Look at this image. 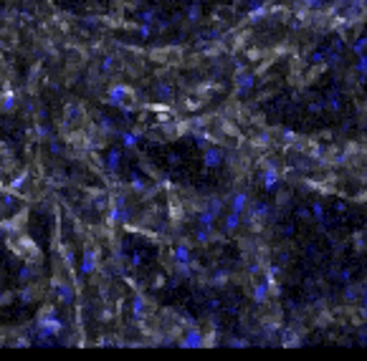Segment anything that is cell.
<instances>
[{"label": "cell", "mask_w": 367, "mask_h": 361, "mask_svg": "<svg viewBox=\"0 0 367 361\" xmlns=\"http://www.w3.org/2000/svg\"><path fill=\"white\" fill-rule=\"evenodd\" d=\"M253 298L258 300V303H261V300H266V298H269V283H266V280L256 285V291H253Z\"/></svg>", "instance_id": "obj_7"}, {"label": "cell", "mask_w": 367, "mask_h": 361, "mask_svg": "<svg viewBox=\"0 0 367 361\" xmlns=\"http://www.w3.org/2000/svg\"><path fill=\"white\" fill-rule=\"evenodd\" d=\"M251 88H253V76H251V73H241V76H238V91L248 94Z\"/></svg>", "instance_id": "obj_5"}, {"label": "cell", "mask_w": 367, "mask_h": 361, "mask_svg": "<svg viewBox=\"0 0 367 361\" xmlns=\"http://www.w3.org/2000/svg\"><path fill=\"white\" fill-rule=\"evenodd\" d=\"M246 207H248V194H246V192H236V194L230 197V212L243 215Z\"/></svg>", "instance_id": "obj_3"}, {"label": "cell", "mask_w": 367, "mask_h": 361, "mask_svg": "<svg viewBox=\"0 0 367 361\" xmlns=\"http://www.w3.org/2000/svg\"><path fill=\"white\" fill-rule=\"evenodd\" d=\"M269 212H271V207H269V205H261V202H256V205H253V210H251V217L258 222L261 217L266 220V217H269Z\"/></svg>", "instance_id": "obj_6"}, {"label": "cell", "mask_w": 367, "mask_h": 361, "mask_svg": "<svg viewBox=\"0 0 367 361\" xmlns=\"http://www.w3.org/2000/svg\"><path fill=\"white\" fill-rule=\"evenodd\" d=\"M355 71L360 73V76H367V53L357 56V64H355Z\"/></svg>", "instance_id": "obj_9"}, {"label": "cell", "mask_w": 367, "mask_h": 361, "mask_svg": "<svg viewBox=\"0 0 367 361\" xmlns=\"http://www.w3.org/2000/svg\"><path fill=\"white\" fill-rule=\"evenodd\" d=\"M304 8H319L321 5V0H301Z\"/></svg>", "instance_id": "obj_11"}, {"label": "cell", "mask_w": 367, "mask_h": 361, "mask_svg": "<svg viewBox=\"0 0 367 361\" xmlns=\"http://www.w3.org/2000/svg\"><path fill=\"white\" fill-rule=\"evenodd\" d=\"M220 162H223L220 149H208V152H205V164H208V167H218Z\"/></svg>", "instance_id": "obj_4"}, {"label": "cell", "mask_w": 367, "mask_h": 361, "mask_svg": "<svg viewBox=\"0 0 367 361\" xmlns=\"http://www.w3.org/2000/svg\"><path fill=\"white\" fill-rule=\"evenodd\" d=\"M362 5H365V8H367V0H362Z\"/></svg>", "instance_id": "obj_12"}, {"label": "cell", "mask_w": 367, "mask_h": 361, "mask_svg": "<svg viewBox=\"0 0 367 361\" xmlns=\"http://www.w3.org/2000/svg\"><path fill=\"white\" fill-rule=\"evenodd\" d=\"M352 51H355V56L367 53V38H357L355 43H352Z\"/></svg>", "instance_id": "obj_10"}, {"label": "cell", "mask_w": 367, "mask_h": 361, "mask_svg": "<svg viewBox=\"0 0 367 361\" xmlns=\"http://www.w3.org/2000/svg\"><path fill=\"white\" fill-rule=\"evenodd\" d=\"M8 245L16 250L18 255H23V258H38V250H36V243L28 235H23V233H18V235H13V237H8Z\"/></svg>", "instance_id": "obj_1"}, {"label": "cell", "mask_w": 367, "mask_h": 361, "mask_svg": "<svg viewBox=\"0 0 367 361\" xmlns=\"http://www.w3.org/2000/svg\"><path fill=\"white\" fill-rule=\"evenodd\" d=\"M261 182H263V190L274 192L278 187V182H281V172H278L274 164H266V167L261 170Z\"/></svg>", "instance_id": "obj_2"}, {"label": "cell", "mask_w": 367, "mask_h": 361, "mask_svg": "<svg viewBox=\"0 0 367 361\" xmlns=\"http://www.w3.org/2000/svg\"><path fill=\"white\" fill-rule=\"evenodd\" d=\"M238 225H241V215L238 212H230L226 217V230H238Z\"/></svg>", "instance_id": "obj_8"}]
</instances>
